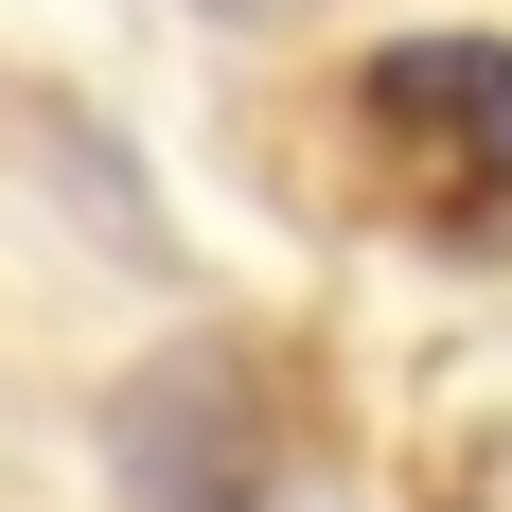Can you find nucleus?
Instances as JSON below:
<instances>
[{
  "label": "nucleus",
  "instance_id": "1",
  "mask_svg": "<svg viewBox=\"0 0 512 512\" xmlns=\"http://www.w3.org/2000/svg\"><path fill=\"white\" fill-rule=\"evenodd\" d=\"M106 512H265V389L248 354H142L106 389Z\"/></svg>",
  "mask_w": 512,
  "mask_h": 512
},
{
  "label": "nucleus",
  "instance_id": "2",
  "mask_svg": "<svg viewBox=\"0 0 512 512\" xmlns=\"http://www.w3.org/2000/svg\"><path fill=\"white\" fill-rule=\"evenodd\" d=\"M354 106L407 159H460V212H512V36H389Z\"/></svg>",
  "mask_w": 512,
  "mask_h": 512
}]
</instances>
